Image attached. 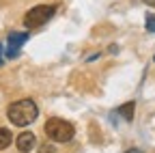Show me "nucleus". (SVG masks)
Masks as SVG:
<instances>
[{
  "mask_svg": "<svg viewBox=\"0 0 155 153\" xmlns=\"http://www.w3.org/2000/svg\"><path fill=\"white\" fill-rule=\"evenodd\" d=\"M37 117H39V108L32 99H19L7 108V119L17 127L30 125L32 121H37Z\"/></svg>",
  "mask_w": 155,
  "mask_h": 153,
  "instance_id": "obj_1",
  "label": "nucleus"
},
{
  "mask_svg": "<svg viewBox=\"0 0 155 153\" xmlns=\"http://www.w3.org/2000/svg\"><path fill=\"white\" fill-rule=\"evenodd\" d=\"M43 129H45L48 138H50L52 142H69V140L73 138V134H75V129H73V125H71L69 121L56 119V117L50 119Z\"/></svg>",
  "mask_w": 155,
  "mask_h": 153,
  "instance_id": "obj_2",
  "label": "nucleus"
},
{
  "mask_svg": "<svg viewBox=\"0 0 155 153\" xmlns=\"http://www.w3.org/2000/svg\"><path fill=\"white\" fill-rule=\"evenodd\" d=\"M54 13H56V5H37V7H32L24 15V26L28 30L39 28V26H43L45 22H50L54 17Z\"/></svg>",
  "mask_w": 155,
  "mask_h": 153,
  "instance_id": "obj_3",
  "label": "nucleus"
},
{
  "mask_svg": "<svg viewBox=\"0 0 155 153\" xmlns=\"http://www.w3.org/2000/svg\"><path fill=\"white\" fill-rule=\"evenodd\" d=\"M28 41V32H11L9 35V41H7V56L9 58H15V56L19 54V48H22L24 43Z\"/></svg>",
  "mask_w": 155,
  "mask_h": 153,
  "instance_id": "obj_4",
  "label": "nucleus"
},
{
  "mask_svg": "<svg viewBox=\"0 0 155 153\" xmlns=\"http://www.w3.org/2000/svg\"><path fill=\"white\" fill-rule=\"evenodd\" d=\"M15 145H17V151L28 153V151H32V147L37 145V138H35L32 131H24V134H19V136H17Z\"/></svg>",
  "mask_w": 155,
  "mask_h": 153,
  "instance_id": "obj_5",
  "label": "nucleus"
},
{
  "mask_svg": "<svg viewBox=\"0 0 155 153\" xmlns=\"http://www.w3.org/2000/svg\"><path fill=\"white\" fill-rule=\"evenodd\" d=\"M134 112H136V104H134V101H127V104H123V106L116 108V114L123 117L125 121H131V119H134Z\"/></svg>",
  "mask_w": 155,
  "mask_h": 153,
  "instance_id": "obj_6",
  "label": "nucleus"
},
{
  "mask_svg": "<svg viewBox=\"0 0 155 153\" xmlns=\"http://www.w3.org/2000/svg\"><path fill=\"white\" fill-rule=\"evenodd\" d=\"M11 145V131L7 127H0V149H7Z\"/></svg>",
  "mask_w": 155,
  "mask_h": 153,
  "instance_id": "obj_7",
  "label": "nucleus"
},
{
  "mask_svg": "<svg viewBox=\"0 0 155 153\" xmlns=\"http://www.w3.org/2000/svg\"><path fill=\"white\" fill-rule=\"evenodd\" d=\"M144 26H147V30H149V32H155V15H153V13H147Z\"/></svg>",
  "mask_w": 155,
  "mask_h": 153,
  "instance_id": "obj_8",
  "label": "nucleus"
},
{
  "mask_svg": "<svg viewBox=\"0 0 155 153\" xmlns=\"http://www.w3.org/2000/svg\"><path fill=\"white\" fill-rule=\"evenodd\" d=\"M39 153H54V147L52 145H41L39 147Z\"/></svg>",
  "mask_w": 155,
  "mask_h": 153,
  "instance_id": "obj_9",
  "label": "nucleus"
},
{
  "mask_svg": "<svg viewBox=\"0 0 155 153\" xmlns=\"http://www.w3.org/2000/svg\"><path fill=\"white\" fill-rule=\"evenodd\" d=\"M144 5H149V7H155V0H142Z\"/></svg>",
  "mask_w": 155,
  "mask_h": 153,
  "instance_id": "obj_10",
  "label": "nucleus"
},
{
  "mask_svg": "<svg viewBox=\"0 0 155 153\" xmlns=\"http://www.w3.org/2000/svg\"><path fill=\"white\" fill-rule=\"evenodd\" d=\"M125 153H142L140 149H129V151H125Z\"/></svg>",
  "mask_w": 155,
  "mask_h": 153,
  "instance_id": "obj_11",
  "label": "nucleus"
},
{
  "mask_svg": "<svg viewBox=\"0 0 155 153\" xmlns=\"http://www.w3.org/2000/svg\"><path fill=\"white\" fill-rule=\"evenodd\" d=\"M0 61H2V45H0Z\"/></svg>",
  "mask_w": 155,
  "mask_h": 153,
  "instance_id": "obj_12",
  "label": "nucleus"
},
{
  "mask_svg": "<svg viewBox=\"0 0 155 153\" xmlns=\"http://www.w3.org/2000/svg\"><path fill=\"white\" fill-rule=\"evenodd\" d=\"M153 61H155V56H153Z\"/></svg>",
  "mask_w": 155,
  "mask_h": 153,
  "instance_id": "obj_13",
  "label": "nucleus"
}]
</instances>
